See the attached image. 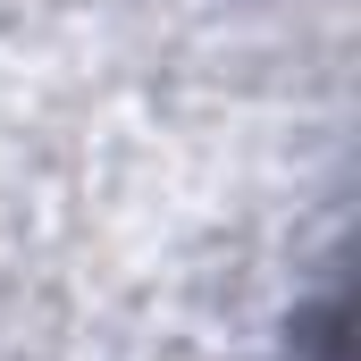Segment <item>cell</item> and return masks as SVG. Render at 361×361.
<instances>
[{"mask_svg":"<svg viewBox=\"0 0 361 361\" xmlns=\"http://www.w3.org/2000/svg\"><path fill=\"white\" fill-rule=\"evenodd\" d=\"M294 361H345V319H336V286L294 319Z\"/></svg>","mask_w":361,"mask_h":361,"instance_id":"1","label":"cell"}]
</instances>
